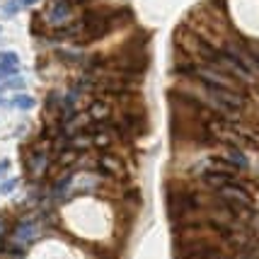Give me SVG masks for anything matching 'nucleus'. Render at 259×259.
<instances>
[{"label": "nucleus", "mask_w": 259, "mask_h": 259, "mask_svg": "<svg viewBox=\"0 0 259 259\" xmlns=\"http://www.w3.org/2000/svg\"><path fill=\"white\" fill-rule=\"evenodd\" d=\"M73 15V3L70 0H54L49 8H46V20L51 24H58V27H63L66 20Z\"/></svg>", "instance_id": "nucleus-1"}, {"label": "nucleus", "mask_w": 259, "mask_h": 259, "mask_svg": "<svg viewBox=\"0 0 259 259\" xmlns=\"http://www.w3.org/2000/svg\"><path fill=\"white\" fill-rule=\"evenodd\" d=\"M36 235H39V221H34V218H22L15 228V242H20V245L34 242Z\"/></svg>", "instance_id": "nucleus-2"}, {"label": "nucleus", "mask_w": 259, "mask_h": 259, "mask_svg": "<svg viewBox=\"0 0 259 259\" xmlns=\"http://www.w3.org/2000/svg\"><path fill=\"white\" fill-rule=\"evenodd\" d=\"M97 169H100V175H107V177H121L124 175V162L112 153H104L97 160Z\"/></svg>", "instance_id": "nucleus-3"}, {"label": "nucleus", "mask_w": 259, "mask_h": 259, "mask_svg": "<svg viewBox=\"0 0 259 259\" xmlns=\"http://www.w3.org/2000/svg\"><path fill=\"white\" fill-rule=\"evenodd\" d=\"M203 182L211 187V189H221L226 184H235V175L233 172H223V169H206L203 172Z\"/></svg>", "instance_id": "nucleus-4"}, {"label": "nucleus", "mask_w": 259, "mask_h": 259, "mask_svg": "<svg viewBox=\"0 0 259 259\" xmlns=\"http://www.w3.org/2000/svg\"><path fill=\"white\" fill-rule=\"evenodd\" d=\"M27 167H29V172H32L36 180H39V177H44L46 167H49V155H46V153H41V150H36L32 158H29Z\"/></svg>", "instance_id": "nucleus-5"}, {"label": "nucleus", "mask_w": 259, "mask_h": 259, "mask_svg": "<svg viewBox=\"0 0 259 259\" xmlns=\"http://www.w3.org/2000/svg\"><path fill=\"white\" fill-rule=\"evenodd\" d=\"M68 148L70 150H75V153H85V150H90L92 148V134H75L68 138Z\"/></svg>", "instance_id": "nucleus-6"}, {"label": "nucleus", "mask_w": 259, "mask_h": 259, "mask_svg": "<svg viewBox=\"0 0 259 259\" xmlns=\"http://www.w3.org/2000/svg\"><path fill=\"white\" fill-rule=\"evenodd\" d=\"M226 160H228V165L233 169H247V158H245V153L240 150V148H230L226 153Z\"/></svg>", "instance_id": "nucleus-7"}, {"label": "nucleus", "mask_w": 259, "mask_h": 259, "mask_svg": "<svg viewBox=\"0 0 259 259\" xmlns=\"http://www.w3.org/2000/svg\"><path fill=\"white\" fill-rule=\"evenodd\" d=\"M109 114H112V109H109L107 102L100 100V102H92L90 104V116H95V121H107Z\"/></svg>", "instance_id": "nucleus-8"}, {"label": "nucleus", "mask_w": 259, "mask_h": 259, "mask_svg": "<svg viewBox=\"0 0 259 259\" xmlns=\"http://www.w3.org/2000/svg\"><path fill=\"white\" fill-rule=\"evenodd\" d=\"M70 182H73V172L68 169L66 175H61V177L54 182V194H63L68 187H70Z\"/></svg>", "instance_id": "nucleus-9"}, {"label": "nucleus", "mask_w": 259, "mask_h": 259, "mask_svg": "<svg viewBox=\"0 0 259 259\" xmlns=\"http://www.w3.org/2000/svg\"><path fill=\"white\" fill-rule=\"evenodd\" d=\"M12 104H15L17 109H24V112H27V109H32L36 102H34L29 95H15V97H12Z\"/></svg>", "instance_id": "nucleus-10"}, {"label": "nucleus", "mask_w": 259, "mask_h": 259, "mask_svg": "<svg viewBox=\"0 0 259 259\" xmlns=\"http://www.w3.org/2000/svg\"><path fill=\"white\" fill-rule=\"evenodd\" d=\"M92 146L102 148V150H107V148L112 146V136L107 134V131H100V134L92 136Z\"/></svg>", "instance_id": "nucleus-11"}, {"label": "nucleus", "mask_w": 259, "mask_h": 259, "mask_svg": "<svg viewBox=\"0 0 259 259\" xmlns=\"http://www.w3.org/2000/svg\"><path fill=\"white\" fill-rule=\"evenodd\" d=\"M20 73V66H12V63H0V80L3 78H15Z\"/></svg>", "instance_id": "nucleus-12"}, {"label": "nucleus", "mask_w": 259, "mask_h": 259, "mask_svg": "<svg viewBox=\"0 0 259 259\" xmlns=\"http://www.w3.org/2000/svg\"><path fill=\"white\" fill-rule=\"evenodd\" d=\"M20 8H22V3H20V0H8V3L3 5V12H5L8 17H12V15H17V12H20Z\"/></svg>", "instance_id": "nucleus-13"}, {"label": "nucleus", "mask_w": 259, "mask_h": 259, "mask_svg": "<svg viewBox=\"0 0 259 259\" xmlns=\"http://www.w3.org/2000/svg\"><path fill=\"white\" fill-rule=\"evenodd\" d=\"M56 56L61 58V61H66V63H78L80 61V56L75 54V51H63V49H58Z\"/></svg>", "instance_id": "nucleus-14"}, {"label": "nucleus", "mask_w": 259, "mask_h": 259, "mask_svg": "<svg viewBox=\"0 0 259 259\" xmlns=\"http://www.w3.org/2000/svg\"><path fill=\"white\" fill-rule=\"evenodd\" d=\"M17 184H20V180H5L3 184H0V196L15 192V189H17Z\"/></svg>", "instance_id": "nucleus-15"}, {"label": "nucleus", "mask_w": 259, "mask_h": 259, "mask_svg": "<svg viewBox=\"0 0 259 259\" xmlns=\"http://www.w3.org/2000/svg\"><path fill=\"white\" fill-rule=\"evenodd\" d=\"M0 63H12V66H20V58H17V54H12V51H0Z\"/></svg>", "instance_id": "nucleus-16"}, {"label": "nucleus", "mask_w": 259, "mask_h": 259, "mask_svg": "<svg viewBox=\"0 0 259 259\" xmlns=\"http://www.w3.org/2000/svg\"><path fill=\"white\" fill-rule=\"evenodd\" d=\"M3 88H10V90H22V88H24V78H17V80L12 78V80H8Z\"/></svg>", "instance_id": "nucleus-17"}, {"label": "nucleus", "mask_w": 259, "mask_h": 259, "mask_svg": "<svg viewBox=\"0 0 259 259\" xmlns=\"http://www.w3.org/2000/svg\"><path fill=\"white\" fill-rule=\"evenodd\" d=\"M8 167H10V162H8V160H0V175L8 172Z\"/></svg>", "instance_id": "nucleus-18"}, {"label": "nucleus", "mask_w": 259, "mask_h": 259, "mask_svg": "<svg viewBox=\"0 0 259 259\" xmlns=\"http://www.w3.org/2000/svg\"><path fill=\"white\" fill-rule=\"evenodd\" d=\"M3 237H5V218H0V242H3Z\"/></svg>", "instance_id": "nucleus-19"}, {"label": "nucleus", "mask_w": 259, "mask_h": 259, "mask_svg": "<svg viewBox=\"0 0 259 259\" xmlns=\"http://www.w3.org/2000/svg\"><path fill=\"white\" fill-rule=\"evenodd\" d=\"M22 5H34V3H39V0H20Z\"/></svg>", "instance_id": "nucleus-20"}, {"label": "nucleus", "mask_w": 259, "mask_h": 259, "mask_svg": "<svg viewBox=\"0 0 259 259\" xmlns=\"http://www.w3.org/2000/svg\"><path fill=\"white\" fill-rule=\"evenodd\" d=\"M0 104H3V95H0Z\"/></svg>", "instance_id": "nucleus-21"}]
</instances>
